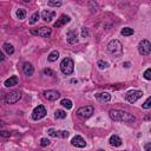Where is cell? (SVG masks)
I'll list each match as a JSON object with an SVG mask.
<instances>
[{"mask_svg": "<svg viewBox=\"0 0 151 151\" xmlns=\"http://www.w3.org/2000/svg\"><path fill=\"white\" fill-rule=\"evenodd\" d=\"M110 118L112 120L116 122H124V123H132L136 120V117L126 111H122V110H111L109 112Z\"/></svg>", "mask_w": 151, "mask_h": 151, "instance_id": "cell-1", "label": "cell"}, {"mask_svg": "<svg viewBox=\"0 0 151 151\" xmlns=\"http://www.w3.org/2000/svg\"><path fill=\"white\" fill-rule=\"evenodd\" d=\"M107 51L114 57H120L123 53V45L118 40H112L107 45Z\"/></svg>", "mask_w": 151, "mask_h": 151, "instance_id": "cell-2", "label": "cell"}, {"mask_svg": "<svg viewBox=\"0 0 151 151\" xmlns=\"http://www.w3.org/2000/svg\"><path fill=\"white\" fill-rule=\"evenodd\" d=\"M60 70H61V72H63L64 74H66V76L72 74V72H73V70H74V63H73V60H72L71 58H65V59H63V61L60 63Z\"/></svg>", "mask_w": 151, "mask_h": 151, "instance_id": "cell-3", "label": "cell"}, {"mask_svg": "<svg viewBox=\"0 0 151 151\" xmlns=\"http://www.w3.org/2000/svg\"><path fill=\"white\" fill-rule=\"evenodd\" d=\"M31 34L33 35H39V37H42V38H48L52 33V29L50 27H46V26H42L40 28H31Z\"/></svg>", "mask_w": 151, "mask_h": 151, "instance_id": "cell-4", "label": "cell"}, {"mask_svg": "<svg viewBox=\"0 0 151 151\" xmlns=\"http://www.w3.org/2000/svg\"><path fill=\"white\" fill-rule=\"evenodd\" d=\"M93 111H94L93 110V106H90V105L83 106V107H80V109L77 110V116L79 118H81V119H87V118H90L92 116Z\"/></svg>", "mask_w": 151, "mask_h": 151, "instance_id": "cell-5", "label": "cell"}, {"mask_svg": "<svg viewBox=\"0 0 151 151\" xmlns=\"http://www.w3.org/2000/svg\"><path fill=\"white\" fill-rule=\"evenodd\" d=\"M21 92L20 91H11L5 96V101L7 104H14L21 99Z\"/></svg>", "mask_w": 151, "mask_h": 151, "instance_id": "cell-6", "label": "cell"}, {"mask_svg": "<svg viewBox=\"0 0 151 151\" xmlns=\"http://www.w3.org/2000/svg\"><path fill=\"white\" fill-rule=\"evenodd\" d=\"M138 52L142 54V55H149L150 52H151V44L149 40L144 39L139 42L138 45Z\"/></svg>", "mask_w": 151, "mask_h": 151, "instance_id": "cell-7", "label": "cell"}, {"mask_svg": "<svg viewBox=\"0 0 151 151\" xmlns=\"http://www.w3.org/2000/svg\"><path fill=\"white\" fill-rule=\"evenodd\" d=\"M45 116H46V109H45L42 105H38V106L33 110V112H32V118H33L34 120H39V119L44 118Z\"/></svg>", "mask_w": 151, "mask_h": 151, "instance_id": "cell-8", "label": "cell"}, {"mask_svg": "<svg viewBox=\"0 0 151 151\" xmlns=\"http://www.w3.org/2000/svg\"><path fill=\"white\" fill-rule=\"evenodd\" d=\"M143 96V92L142 91H137V90H132V91H129L126 93V100L129 103H136L140 97Z\"/></svg>", "mask_w": 151, "mask_h": 151, "instance_id": "cell-9", "label": "cell"}, {"mask_svg": "<svg viewBox=\"0 0 151 151\" xmlns=\"http://www.w3.org/2000/svg\"><path fill=\"white\" fill-rule=\"evenodd\" d=\"M71 144L76 147H84L86 145V142L81 136H74L71 140Z\"/></svg>", "mask_w": 151, "mask_h": 151, "instance_id": "cell-10", "label": "cell"}, {"mask_svg": "<svg viewBox=\"0 0 151 151\" xmlns=\"http://www.w3.org/2000/svg\"><path fill=\"white\" fill-rule=\"evenodd\" d=\"M44 97L48 100H57L60 97V93L58 91H54V90H48V91L44 92Z\"/></svg>", "mask_w": 151, "mask_h": 151, "instance_id": "cell-11", "label": "cell"}, {"mask_svg": "<svg viewBox=\"0 0 151 151\" xmlns=\"http://www.w3.org/2000/svg\"><path fill=\"white\" fill-rule=\"evenodd\" d=\"M70 17L68 15H66V14H63V15H60L59 17V19L54 22V27H61V26H64V25H66L67 22H70Z\"/></svg>", "mask_w": 151, "mask_h": 151, "instance_id": "cell-12", "label": "cell"}, {"mask_svg": "<svg viewBox=\"0 0 151 151\" xmlns=\"http://www.w3.org/2000/svg\"><path fill=\"white\" fill-rule=\"evenodd\" d=\"M47 132L51 137H61V138H67L68 134H70L67 131H55L53 129H50Z\"/></svg>", "mask_w": 151, "mask_h": 151, "instance_id": "cell-13", "label": "cell"}, {"mask_svg": "<svg viewBox=\"0 0 151 151\" xmlns=\"http://www.w3.org/2000/svg\"><path fill=\"white\" fill-rule=\"evenodd\" d=\"M41 17H42V19L45 20V21H47V22H50L54 17H55V12L54 11H48V9H45V11H42V13H41Z\"/></svg>", "mask_w": 151, "mask_h": 151, "instance_id": "cell-14", "label": "cell"}, {"mask_svg": "<svg viewBox=\"0 0 151 151\" xmlns=\"http://www.w3.org/2000/svg\"><path fill=\"white\" fill-rule=\"evenodd\" d=\"M66 39H67V42L68 44H76V42H78V34H77V32L68 31Z\"/></svg>", "mask_w": 151, "mask_h": 151, "instance_id": "cell-15", "label": "cell"}, {"mask_svg": "<svg viewBox=\"0 0 151 151\" xmlns=\"http://www.w3.org/2000/svg\"><path fill=\"white\" fill-rule=\"evenodd\" d=\"M96 98H97V100H99L101 103H106V101H110L111 94L107 93V92H100V93H97L96 94Z\"/></svg>", "mask_w": 151, "mask_h": 151, "instance_id": "cell-16", "label": "cell"}, {"mask_svg": "<svg viewBox=\"0 0 151 151\" xmlns=\"http://www.w3.org/2000/svg\"><path fill=\"white\" fill-rule=\"evenodd\" d=\"M22 71H24V73H25L26 76H28V77L34 73V68H33V66H32L31 63H24V65H22Z\"/></svg>", "mask_w": 151, "mask_h": 151, "instance_id": "cell-17", "label": "cell"}, {"mask_svg": "<svg viewBox=\"0 0 151 151\" xmlns=\"http://www.w3.org/2000/svg\"><path fill=\"white\" fill-rule=\"evenodd\" d=\"M17 84H18V77L17 76H12V77H9L8 79L5 80V86L6 87H12Z\"/></svg>", "mask_w": 151, "mask_h": 151, "instance_id": "cell-18", "label": "cell"}, {"mask_svg": "<svg viewBox=\"0 0 151 151\" xmlns=\"http://www.w3.org/2000/svg\"><path fill=\"white\" fill-rule=\"evenodd\" d=\"M110 144L112 146H120L122 145V139L118 136H111L110 137Z\"/></svg>", "mask_w": 151, "mask_h": 151, "instance_id": "cell-19", "label": "cell"}, {"mask_svg": "<svg viewBox=\"0 0 151 151\" xmlns=\"http://www.w3.org/2000/svg\"><path fill=\"white\" fill-rule=\"evenodd\" d=\"M58 58H59V52H58V51H52V52L48 54V57H47L48 61H51V63L55 61Z\"/></svg>", "mask_w": 151, "mask_h": 151, "instance_id": "cell-20", "label": "cell"}, {"mask_svg": "<svg viewBox=\"0 0 151 151\" xmlns=\"http://www.w3.org/2000/svg\"><path fill=\"white\" fill-rule=\"evenodd\" d=\"M4 50H5V52H6L7 54H13V53H14V47H13L11 44H8V42L4 44Z\"/></svg>", "mask_w": 151, "mask_h": 151, "instance_id": "cell-21", "label": "cell"}, {"mask_svg": "<svg viewBox=\"0 0 151 151\" xmlns=\"http://www.w3.org/2000/svg\"><path fill=\"white\" fill-rule=\"evenodd\" d=\"M54 117H55L57 119H64V118L66 117V112L63 111V110H57L55 113H54Z\"/></svg>", "mask_w": 151, "mask_h": 151, "instance_id": "cell-22", "label": "cell"}, {"mask_svg": "<svg viewBox=\"0 0 151 151\" xmlns=\"http://www.w3.org/2000/svg\"><path fill=\"white\" fill-rule=\"evenodd\" d=\"M17 17H18V19H20V20L25 19V17H26V11H25L24 8L17 9Z\"/></svg>", "mask_w": 151, "mask_h": 151, "instance_id": "cell-23", "label": "cell"}, {"mask_svg": "<svg viewBox=\"0 0 151 151\" xmlns=\"http://www.w3.org/2000/svg\"><path fill=\"white\" fill-rule=\"evenodd\" d=\"M120 32H122V34L125 35V37H127V35H132V34H133V29L130 28V27H124Z\"/></svg>", "mask_w": 151, "mask_h": 151, "instance_id": "cell-24", "label": "cell"}, {"mask_svg": "<svg viewBox=\"0 0 151 151\" xmlns=\"http://www.w3.org/2000/svg\"><path fill=\"white\" fill-rule=\"evenodd\" d=\"M64 107H66L67 110H70V109H72V101L70 100V99H63L61 100V103H60Z\"/></svg>", "mask_w": 151, "mask_h": 151, "instance_id": "cell-25", "label": "cell"}, {"mask_svg": "<svg viewBox=\"0 0 151 151\" xmlns=\"http://www.w3.org/2000/svg\"><path fill=\"white\" fill-rule=\"evenodd\" d=\"M38 20H39V13H38V12H34V13H33V15L31 17L29 24H32V25H33V24H35Z\"/></svg>", "mask_w": 151, "mask_h": 151, "instance_id": "cell-26", "label": "cell"}, {"mask_svg": "<svg viewBox=\"0 0 151 151\" xmlns=\"http://www.w3.org/2000/svg\"><path fill=\"white\" fill-rule=\"evenodd\" d=\"M97 65H98V67H99L100 70H104V68H107V67H109V64H107L106 61H103V60H99Z\"/></svg>", "mask_w": 151, "mask_h": 151, "instance_id": "cell-27", "label": "cell"}, {"mask_svg": "<svg viewBox=\"0 0 151 151\" xmlns=\"http://www.w3.org/2000/svg\"><path fill=\"white\" fill-rule=\"evenodd\" d=\"M144 78L146 80H151V68H146L144 72Z\"/></svg>", "mask_w": 151, "mask_h": 151, "instance_id": "cell-28", "label": "cell"}, {"mask_svg": "<svg viewBox=\"0 0 151 151\" xmlns=\"http://www.w3.org/2000/svg\"><path fill=\"white\" fill-rule=\"evenodd\" d=\"M50 139H47V138H41L40 139V145L42 146V147H45V146H47V145H50Z\"/></svg>", "mask_w": 151, "mask_h": 151, "instance_id": "cell-29", "label": "cell"}, {"mask_svg": "<svg viewBox=\"0 0 151 151\" xmlns=\"http://www.w3.org/2000/svg\"><path fill=\"white\" fill-rule=\"evenodd\" d=\"M143 107H144V109H150V107H151V97H149V98L145 100V103L143 104Z\"/></svg>", "mask_w": 151, "mask_h": 151, "instance_id": "cell-30", "label": "cell"}, {"mask_svg": "<svg viewBox=\"0 0 151 151\" xmlns=\"http://www.w3.org/2000/svg\"><path fill=\"white\" fill-rule=\"evenodd\" d=\"M48 5H50V6H54V7H59V6H61V1H53V0H50V1H48Z\"/></svg>", "mask_w": 151, "mask_h": 151, "instance_id": "cell-31", "label": "cell"}, {"mask_svg": "<svg viewBox=\"0 0 151 151\" xmlns=\"http://www.w3.org/2000/svg\"><path fill=\"white\" fill-rule=\"evenodd\" d=\"M44 74L51 76V77H54V76H55V73H54L52 70H50V68H45V70H44Z\"/></svg>", "mask_w": 151, "mask_h": 151, "instance_id": "cell-32", "label": "cell"}, {"mask_svg": "<svg viewBox=\"0 0 151 151\" xmlns=\"http://www.w3.org/2000/svg\"><path fill=\"white\" fill-rule=\"evenodd\" d=\"M81 35H83L84 38H87V37H88V31H87L86 27H83V29H81Z\"/></svg>", "mask_w": 151, "mask_h": 151, "instance_id": "cell-33", "label": "cell"}, {"mask_svg": "<svg viewBox=\"0 0 151 151\" xmlns=\"http://www.w3.org/2000/svg\"><path fill=\"white\" fill-rule=\"evenodd\" d=\"M0 136H2V137H9V136H11V132L5 131V130H1V131H0Z\"/></svg>", "mask_w": 151, "mask_h": 151, "instance_id": "cell-34", "label": "cell"}, {"mask_svg": "<svg viewBox=\"0 0 151 151\" xmlns=\"http://www.w3.org/2000/svg\"><path fill=\"white\" fill-rule=\"evenodd\" d=\"M145 151H151V144L150 143L145 144Z\"/></svg>", "mask_w": 151, "mask_h": 151, "instance_id": "cell-35", "label": "cell"}, {"mask_svg": "<svg viewBox=\"0 0 151 151\" xmlns=\"http://www.w3.org/2000/svg\"><path fill=\"white\" fill-rule=\"evenodd\" d=\"M4 60H5V54L0 51V61H4Z\"/></svg>", "mask_w": 151, "mask_h": 151, "instance_id": "cell-36", "label": "cell"}, {"mask_svg": "<svg viewBox=\"0 0 151 151\" xmlns=\"http://www.w3.org/2000/svg\"><path fill=\"white\" fill-rule=\"evenodd\" d=\"M124 67H130V63H125L124 64Z\"/></svg>", "mask_w": 151, "mask_h": 151, "instance_id": "cell-37", "label": "cell"}, {"mask_svg": "<svg viewBox=\"0 0 151 151\" xmlns=\"http://www.w3.org/2000/svg\"><path fill=\"white\" fill-rule=\"evenodd\" d=\"M2 126H4V123H2V122H0V127H2Z\"/></svg>", "mask_w": 151, "mask_h": 151, "instance_id": "cell-38", "label": "cell"}, {"mask_svg": "<svg viewBox=\"0 0 151 151\" xmlns=\"http://www.w3.org/2000/svg\"><path fill=\"white\" fill-rule=\"evenodd\" d=\"M125 151H127V150H125Z\"/></svg>", "mask_w": 151, "mask_h": 151, "instance_id": "cell-39", "label": "cell"}, {"mask_svg": "<svg viewBox=\"0 0 151 151\" xmlns=\"http://www.w3.org/2000/svg\"><path fill=\"white\" fill-rule=\"evenodd\" d=\"M100 151H101V150H100Z\"/></svg>", "mask_w": 151, "mask_h": 151, "instance_id": "cell-40", "label": "cell"}]
</instances>
